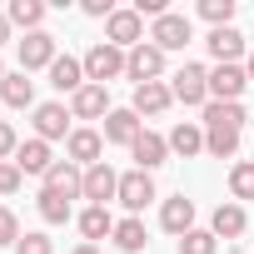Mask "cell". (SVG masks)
<instances>
[{
  "mask_svg": "<svg viewBox=\"0 0 254 254\" xmlns=\"http://www.w3.org/2000/svg\"><path fill=\"white\" fill-rule=\"evenodd\" d=\"M239 130H244V105H224V100L204 105V150L214 160H229L239 150Z\"/></svg>",
  "mask_w": 254,
  "mask_h": 254,
  "instance_id": "1",
  "label": "cell"
},
{
  "mask_svg": "<svg viewBox=\"0 0 254 254\" xmlns=\"http://www.w3.org/2000/svg\"><path fill=\"white\" fill-rule=\"evenodd\" d=\"M125 55H130V50H120V45H110V40L90 45V50H85V80H90V85H110L115 75H125Z\"/></svg>",
  "mask_w": 254,
  "mask_h": 254,
  "instance_id": "2",
  "label": "cell"
},
{
  "mask_svg": "<svg viewBox=\"0 0 254 254\" xmlns=\"http://www.w3.org/2000/svg\"><path fill=\"white\" fill-rule=\"evenodd\" d=\"M170 95H175L180 105H209V70L185 60V65L175 70V80H170Z\"/></svg>",
  "mask_w": 254,
  "mask_h": 254,
  "instance_id": "3",
  "label": "cell"
},
{
  "mask_svg": "<svg viewBox=\"0 0 254 254\" xmlns=\"http://www.w3.org/2000/svg\"><path fill=\"white\" fill-rule=\"evenodd\" d=\"M125 75H130L135 85H155V80L165 75V50H160V45H150V40H145V45H135L130 55H125Z\"/></svg>",
  "mask_w": 254,
  "mask_h": 254,
  "instance_id": "4",
  "label": "cell"
},
{
  "mask_svg": "<svg viewBox=\"0 0 254 254\" xmlns=\"http://www.w3.org/2000/svg\"><path fill=\"white\" fill-rule=\"evenodd\" d=\"M190 40H194V25H190V15H175V10L160 15L155 30H150V45H160L165 55H170V50H185Z\"/></svg>",
  "mask_w": 254,
  "mask_h": 254,
  "instance_id": "5",
  "label": "cell"
},
{
  "mask_svg": "<svg viewBox=\"0 0 254 254\" xmlns=\"http://www.w3.org/2000/svg\"><path fill=\"white\" fill-rule=\"evenodd\" d=\"M105 40L120 45V50L145 45V20H140V10H115V15L105 20Z\"/></svg>",
  "mask_w": 254,
  "mask_h": 254,
  "instance_id": "6",
  "label": "cell"
},
{
  "mask_svg": "<svg viewBox=\"0 0 254 254\" xmlns=\"http://www.w3.org/2000/svg\"><path fill=\"white\" fill-rule=\"evenodd\" d=\"M70 120H75V115H70L65 105H55V100H50V105H35V140H45V145H50V140H70V135H75Z\"/></svg>",
  "mask_w": 254,
  "mask_h": 254,
  "instance_id": "7",
  "label": "cell"
},
{
  "mask_svg": "<svg viewBox=\"0 0 254 254\" xmlns=\"http://www.w3.org/2000/svg\"><path fill=\"white\" fill-rule=\"evenodd\" d=\"M60 55H55V35L50 30H35V35H25L20 40V70L30 75V70H50Z\"/></svg>",
  "mask_w": 254,
  "mask_h": 254,
  "instance_id": "8",
  "label": "cell"
},
{
  "mask_svg": "<svg viewBox=\"0 0 254 254\" xmlns=\"http://www.w3.org/2000/svg\"><path fill=\"white\" fill-rule=\"evenodd\" d=\"M244 85H249L244 65H214V70H209V100H224V105H239Z\"/></svg>",
  "mask_w": 254,
  "mask_h": 254,
  "instance_id": "9",
  "label": "cell"
},
{
  "mask_svg": "<svg viewBox=\"0 0 254 254\" xmlns=\"http://www.w3.org/2000/svg\"><path fill=\"white\" fill-rule=\"evenodd\" d=\"M130 214H140L150 199H155V180L145 175V170H130V175H120V194H115Z\"/></svg>",
  "mask_w": 254,
  "mask_h": 254,
  "instance_id": "10",
  "label": "cell"
},
{
  "mask_svg": "<svg viewBox=\"0 0 254 254\" xmlns=\"http://www.w3.org/2000/svg\"><path fill=\"white\" fill-rule=\"evenodd\" d=\"M115 194H120V175H115L105 160L90 165V170H85V194H80V199H90V204H110Z\"/></svg>",
  "mask_w": 254,
  "mask_h": 254,
  "instance_id": "11",
  "label": "cell"
},
{
  "mask_svg": "<svg viewBox=\"0 0 254 254\" xmlns=\"http://www.w3.org/2000/svg\"><path fill=\"white\" fill-rule=\"evenodd\" d=\"M65 155H70V165H100V155H105V135L100 130H75L70 140H65Z\"/></svg>",
  "mask_w": 254,
  "mask_h": 254,
  "instance_id": "12",
  "label": "cell"
},
{
  "mask_svg": "<svg viewBox=\"0 0 254 254\" xmlns=\"http://www.w3.org/2000/svg\"><path fill=\"white\" fill-rule=\"evenodd\" d=\"M130 155H135V170H155V165H165L170 160V140L165 135H155V130H140V140L130 145Z\"/></svg>",
  "mask_w": 254,
  "mask_h": 254,
  "instance_id": "13",
  "label": "cell"
},
{
  "mask_svg": "<svg viewBox=\"0 0 254 254\" xmlns=\"http://www.w3.org/2000/svg\"><path fill=\"white\" fill-rule=\"evenodd\" d=\"M45 190H55V194H65V199H80V194H85V170L70 165V160H55L50 175H45Z\"/></svg>",
  "mask_w": 254,
  "mask_h": 254,
  "instance_id": "14",
  "label": "cell"
},
{
  "mask_svg": "<svg viewBox=\"0 0 254 254\" xmlns=\"http://www.w3.org/2000/svg\"><path fill=\"white\" fill-rule=\"evenodd\" d=\"M140 130H145V125H140L135 110H110L105 115V145H135Z\"/></svg>",
  "mask_w": 254,
  "mask_h": 254,
  "instance_id": "15",
  "label": "cell"
},
{
  "mask_svg": "<svg viewBox=\"0 0 254 254\" xmlns=\"http://www.w3.org/2000/svg\"><path fill=\"white\" fill-rule=\"evenodd\" d=\"M50 85L60 90V95H80L90 80H85V60H75V55H60L55 65H50Z\"/></svg>",
  "mask_w": 254,
  "mask_h": 254,
  "instance_id": "16",
  "label": "cell"
},
{
  "mask_svg": "<svg viewBox=\"0 0 254 254\" xmlns=\"http://www.w3.org/2000/svg\"><path fill=\"white\" fill-rule=\"evenodd\" d=\"M70 115L75 120H105L110 115V90L105 85H85L80 95H70Z\"/></svg>",
  "mask_w": 254,
  "mask_h": 254,
  "instance_id": "17",
  "label": "cell"
},
{
  "mask_svg": "<svg viewBox=\"0 0 254 254\" xmlns=\"http://www.w3.org/2000/svg\"><path fill=\"white\" fill-rule=\"evenodd\" d=\"M170 105H175V95H170L165 80H155V85H135V105H130L135 115H150V120H155V115H165Z\"/></svg>",
  "mask_w": 254,
  "mask_h": 254,
  "instance_id": "18",
  "label": "cell"
},
{
  "mask_svg": "<svg viewBox=\"0 0 254 254\" xmlns=\"http://www.w3.org/2000/svg\"><path fill=\"white\" fill-rule=\"evenodd\" d=\"M50 165H55V160H50V145H45V140H20V150H15V170H20V175H40V180H45Z\"/></svg>",
  "mask_w": 254,
  "mask_h": 254,
  "instance_id": "19",
  "label": "cell"
},
{
  "mask_svg": "<svg viewBox=\"0 0 254 254\" xmlns=\"http://www.w3.org/2000/svg\"><path fill=\"white\" fill-rule=\"evenodd\" d=\"M160 224H165L170 234H180V239H185V234L194 229V199H185V194L165 199V204H160Z\"/></svg>",
  "mask_w": 254,
  "mask_h": 254,
  "instance_id": "20",
  "label": "cell"
},
{
  "mask_svg": "<svg viewBox=\"0 0 254 254\" xmlns=\"http://www.w3.org/2000/svg\"><path fill=\"white\" fill-rule=\"evenodd\" d=\"M209 55H214V65H234L239 55H244V35L234 30V25H224V30H209Z\"/></svg>",
  "mask_w": 254,
  "mask_h": 254,
  "instance_id": "21",
  "label": "cell"
},
{
  "mask_svg": "<svg viewBox=\"0 0 254 254\" xmlns=\"http://www.w3.org/2000/svg\"><path fill=\"white\" fill-rule=\"evenodd\" d=\"M110 239H115V249H120V254H140V249L150 244V234H145V219H140V214H130V219H120Z\"/></svg>",
  "mask_w": 254,
  "mask_h": 254,
  "instance_id": "22",
  "label": "cell"
},
{
  "mask_svg": "<svg viewBox=\"0 0 254 254\" xmlns=\"http://www.w3.org/2000/svg\"><path fill=\"white\" fill-rule=\"evenodd\" d=\"M0 100H5L10 110H30L35 105V80L20 70V75H5V80H0Z\"/></svg>",
  "mask_w": 254,
  "mask_h": 254,
  "instance_id": "23",
  "label": "cell"
},
{
  "mask_svg": "<svg viewBox=\"0 0 254 254\" xmlns=\"http://www.w3.org/2000/svg\"><path fill=\"white\" fill-rule=\"evenodd\" d=\"M244 224H249V214H244V204H219L214 209V239H239L244 234Z\"/></svg>",
  "mask_w": 254,
  "mask_h": 254,
  "instance_id": "24",
  "label": "cell"
},
{
  "mask_svg": "<svg viewBox=\"0 0 254 254\" xmlns=\"http://www.w3.org/2000/svg\"><path fill=\"white\" fill-rule=\"evenodd\" d=\"M80 234H85V244H95V239L115 234V214H110L105 204H90V209L80 214Z\"/></svg>",
  "mask_w": 254,
  "mask_h": 254,
  "instance_id": "25",
  "label": "cell"
},
{
  "mask_svg": "<svg viewBox=\"0 0 254 254\" xmlns=\"http://www.w3.org/2000/svg\"><path fill=\"white\" fill-rule=\"evenodd\" d=\"M5 20H10V25H20L25 35H35V30H40V20H45V5H40V0H10Z\"/></svg>",
  "mask_w": 254,
  "mask_h": 254,
  "instance_id": "26",
  "label": "cell"
},
{
  "mask_svg": "<svg viewBox=\"0 0 254 254\" xmlns=\"http://www.w3.org/2000/svg\"><path fill=\"white\" fill-rule=\"evenodd\" d=\"M170 150L180 160H194L204 150V130H199V125H175V130H170Z\"/></svg>",
  "mask_w": 254,
  "mask_h": 254,
  "instance_id": "27",
  "label": "cell"
},
{
  "mask_svg": "<svg viewBox=\"0 0 254 254\" xmlns=\"http://www.w3.org/2000/svg\"><path fill=\"white\" fill-rule=\"evenodd\" d=\"M35 204H40V219H45V224H65V219H70V199L55 194V190H40Z\"/></svg>",
  "mask_w": 254,
  "mask_h": 254,
  "instance_id": "28",
  "label": "cell"
},
{
  "mask_svg": "<svg viewBox=\"0 0 254 254\" xmlns=\"http://www.w3.org/2000/svg\"><path fill=\"white\" fill-rule=\"evenodd\" d=\"M229 194H234V204L239 199H254V160H239L229 170Z\"/></svg>",
  "mask_w": 254,
  "mask_h": 254,
  "instance_id": "29",
  "label": "cell"
},
{
  "mask_svg": "<svg viewBox=\"0 0 254 254\" xmlns=\"http://www.w3.org/2000/svg\"><path fill=\"white\" fill-rule=\"evenodd\" d=\"M214 249H219L214 229H190V234L180 239V254H214Z\"/></svg>",
  "mask_w": 254,
  "mask_h": 254,
  "instance_id": "30",
  "label": "cell"
},
{
  "mask_svg": "<svg viewBox=\"0 0 254 254\" xmlns=\"http://www.w3.org/2000/svg\"><path fill=\"white\" fill-rule=\"evenodd\" d=\"M199 15H204L214 30H224V25L234 20V0H199Z\"/></svg>",
  "mask_w": 254,
  "mask_h": 254,
  "instance_id": "31",
  "label": "cell"
},
{
  "mask_svg": "<svg viewBox=\"0 0 254 254\" xmlns=\"http://www.w3.org/2000/svg\"><path fill=\"white\" fill-rule=\"evenodd\" d=\"M0 244H20V219H15V209H5V204H0Z\"/></svg>",
  "mask_w": 254,
  "mask_h": 254,
  "instance_id": "32",
  "label": "cell"
},
{
  "mask_svg": "<svg viewBox=\"0 0 254 254\" xmlns=\"http://www.w3.org/2000/svg\"><path fill=\"white\" fill-rule=\"evenodd\" d=\"M15 254H50V234H20V244H15Z\"/></svg>",
  "mask_w": 254,
  "mask_h": 254,
  "instance_id": "33",
  "label": "cell"
},
{
  "mask_svg": "<svg viewBox=\"0 0 254 254\" xmlns=\"http://www.w3.org/2000/svg\"><path fill=\"white\" fill-rule=\"evenodd\" d=\"M20 180H25V175L15 170V160H0V194H15Z\"/></svg>",
  "mask_w": 254,
  "mask_h": 254,
  "instance_id": "34",
  "label": "cell"
},
{
  "mask_svg": "<svg viewBox=\"0 0 254 254\" xmlns=\"http://www.w3.org/2000/svg\"><path fill=\"white\" fill-rule=\"evenodd\" d=\"M15 150H20L15 125H5V120H0V160H15Z\"/></svg>",
  "mask_w": 254,
  "mask_h": 254,
  "instance_id": "35",
  "label": "cell"
},
{
  "mask_svg": "<svg viewBox=\"0 0 254 254\" xmlns=\"http://www.w3.org/2000/svg\"><path fill=\"white\" fill-rule=\"evenodd\" d=\"M85 15H95V20H110V15H115V5H110V0H85Z\"/></svg>",
  "mask_w": 254,
  "mask_h": 254,
  "instance_id": "36",
  "label": "cell"
},
{
  "mask_svg": "<svg viewBox=\"0 0 254 254\" xmlns=\"http://www.w3.org/2000/svg\"><path fill=\"white\" fill-rule=\"evenodd\" d=\"M5 40H10V20H5V15H0V45H5Z\"/></svg>",
  "mask_w": 254,
  "mask_h": 254,
  "instance_id": "37",
  "label": "cell"
},
{
  "mask_svg": "<svg viewBox=\"0 0 254 254\" xmlns=\"http://www.w3.org/2000/svg\"><path fill=\"white\" fill-rule=\"evenodd\" d=\"M244 75H249V80H254V50H249V55H244Z\"/></svg>",
  "mask_w": 254,
  "mask_h": 254,
  "instance_id": "38",
  "label": "cell"
},
{
  "mask_svg": "<svg viewBox=\"0 0 254 254\" xmlns=\"http://www.w3.org/2000/svg\"><path fill=\"white\" fill-rule=\"evenodd\" d=\"M75 254H100V244H75Z\"/></svg>",
  "mask_w": 254,
  "mask_h": 254,
  "instance_id": "39",
  "label": "cell"
},
{
  "mask_svg": "<svg viewBox=\"0 0 254 254\" xmlns=\"http://www.w3.org/2000/svg\"><path fill=\"white\" fill-rule=\"evenodd\" d=\"M0 80H5V65H0Z\"/></svg>",
  "mask_w": 254,
  "mask_h": 254,
  "instance_id": "40",
  "label": "cell"
}]
</instances>
